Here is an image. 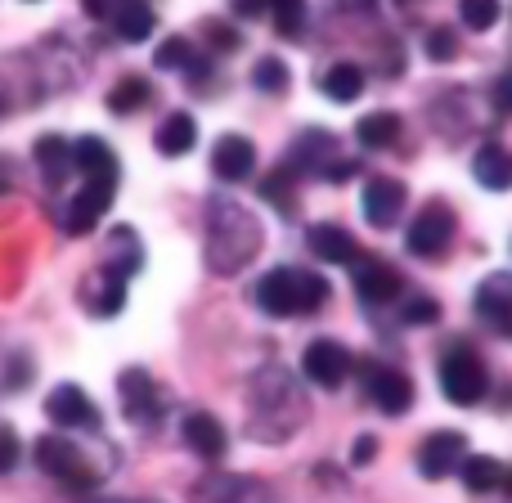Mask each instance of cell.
<instances>
[{
  "label": "cell",
  "mask_w": 512,
  "mask_h": 503,
  "mask_svg": "<svg viewBox=\"0 0 512 503\" xmlns=\"http://www.w3.org/2000/svg\"><path fill=\"white\" fill-rule=\"evenodd\" d=\"M373 459H378V436H369V432L355 436V445H351V463H355V468H364V463H373Z\"/></svg>",
  "instance_id": "40"
},
{
  "label": "cell",
  "mask_w": 512,
  "mask_h": 503,
  "mask_svg": "<svg viewBox=\"0 0 512 503\" xmlns=\"http://www.w3.org/2000/svg\"><path fill=\"white\" fill-rule=\"evenodd\" d=\"M328 279L315 270H292V265H274V270H265L261 279H256L252 297L256 306L265 310V315L274 319H292V315H310V310H319L328 301Z\"/></svg>",
  "instance_id": "2"
},
{
  "label": "cell",
  "mask_w": 512,
  "mask_h": 503,
  "mask_svg": "<svg viewBox=\"0 0 512 503\" xmlns=\"http://www.w3.org/2000/svg\"><path fill=\"white\" fill-rule=\"evenodd\" d=\"M18 459H23V445H18L14 427L0 423V472H14V468H18Z\"/></svg>",
  "instance_id": "39"
},
{
  "label": "cell",
  "mask_w": 512,
  "mask_h": 503,
  "mask_svg": "<svg viewBox=\"0 0 512 503\" xmlns=\"http://www.w3.org/2000/svg\"><path fill=\"white\" fill-rule=\"evenodd\" d=\"M212 171H216V180H225V185L248 180L256 171V149H252L248 135H221L212 149Z\"/></svg>",
  "instance_id": "16"
},
{
  "label": "cell",
  "mask_w": 512,
  "mask_h": 503,
  "mask_svg": "<svg viewBox=\"0 0 512 503\" xmlns=\"http://www.w3.org/2000/svg\"><path fill=\"white\" fill-rule=\"evenodd\" d=\"M153 99V86L144 77H122L113 90H108V108H113L117 117H131V113H140L144 104Z\"/></svg>",
  "instance_id": "30"
},
{
  "label": "cell",
  "mask_w": 512,
  "mask_h": 503,
  "mask_svg": "<svg viewBox=\"0 0 512 503\" xmlns=\"http://www.w3.org/2000/svg\"><path fill=\"white\" fill-rule=\"evenodd\" d=\"M400 319H405L409 328H418V324H436L441 319V306H436L427 292H409V301L400 306Z\"/></svg>",
  "instance_id": "35"
},
{
  "label": "cell",
  "mask_w": 512,
  "mask_h": 503,
  "mask_svg": "<svg viewBox=\"0 0 512 503\" xmlns=\"http://www.w3.org/2000/svg\"><path fill=\"white\" fill-rule=\"evenodd\" d=\"M113 32L122 36V41H149L153 27H158V14H153L149 5H140V0H122V5H113Z\"/></svg>",
  "instance_id": "25"
},
{
  "label": "cell",
  "mask_w": 512,
  "mask_h": 503,
  "mask_svg": "<svg viewBox=\"0 0 512 503\" xmlns=\"http://www.w3.org/2000/svg\"><path fill=\"white\" fill-rule=\"evenodd\" d=\"M463 27H472V32H490V27L499 23V0H463Z\"/></svg>",
  "instance_id": "33"
},
{
  "label": "cell",
  "mask_w": 512,
  "mask_h": 503,
  "mask_svg": "<svg viewBox=\"0 0 512 503\" xmlns=\"http://www.w3.org/2000/svg\"><path fill=\"white\" fill-rule=\"evenodd\" d=\"M256 252H261V221L234 198H212L207 203V270L239 274Z\"/></svg>",
  "instance_id": "1"
},
{
  "label": "cell",
  "mask_w": 512,
  "mask_h": 503,
  "mask_svg": "<svg viewBox=\"0 0 512 503\" xmlns=\"http://www.w3.org/2000/svg\"><path fill=\"white\" fill-rule=\"evenodd\" d=\"M360 207H364V221L373 230H391L405 212V185L391 176H369L364 180V194H360Z\"/></svg>",
  "instance_id": "11"
},
{
  "label": "cell",
  "mask_w": 512,
  "mask_h": 503,
  "mask_svg": "<svg viewBox=\"0 0 512 503\" xmlns=\"http://www.w3.org/2000/svg\"><path fill=\"white\" fill-rule=\"evenodd\" d=\"M463 459H468V436L454 432V427L432 432L423 445H418V472H423L427 481H445L450 472L463 468Z\"/></svg>",
  "instance_id": "10"
},
{
  "label": "cell",
  "mask_w": 512,
  "mask_h": 503,
  "mask_svg": "<svg viewBox=\"0 0 512 503\" xmlns=\"http://www.w3.org/2000/svg\"><path fill=\"white\" fill-rule=\"evenodd\" d=\"M337 149H342V140H337L333 131L310 126V131H301L297 140H292V153L283 167H288L292 176H328V180L355 176V162H337Z\"/></svg>",
  "instance_id": "3"
},
{
  "label": "cell",
  "mask_w": 512,
  "mask_h": 503,
  "mask_svg": "<svg viewBox=\"0 0 512 503\" xmlns=\"http://www.w3.org/2000/svg\"><path fill=\"white\" fill-rule=\"evenodd\" d=\"M77 297L95 319H113L117 310L126 306V283L117 279V274H108V270H90L86 279H81Z\"/></svg>",
  "instance_id": "15"
},
{
  "label": "cell",
  "mask_w": 512,
  "mask_h": 503,
  "mask_svg": "<svg viewBox=\"0 0 512 503\" xmlns=\"http://www.w3.org/2000/svg\"><path fill=\"white\" fill-rule=\"evenodd\" d=\"M436 382H441L445 400L459 409L477 405V400H486V364H481V355H472L468 346H454V351L441 355V369H436Z\"/></svg>",
  "instance_id": "4"
},
{
  "label": "cell",
  "mask_w": 512,
  "mask_h": 503,
  "mask_svg": "<svg viewBox=\"0 0 512 503\" xmlns=\"http://www.w3.org/2000/svg\"><path fill=\"white\" fill-rule=\"evenodd\" d=\"M252 86L261 90V95H283V90H288V63L274 59V54L256 59V68H252Z\"/></svg>",
  "instance_id": "31"
},
{
  "label": "cell",
  "mask_w": 512,
  "mask_h": 503,
  "mask_svg": "<svg viewBox=\"0 0 512 503\" xmlns=\"http://www.w3.org/2000/svg\"><path fill=\"white\" fill-rule=\"evenodd\" d=\"M454 239V207L441 203V198H432V203H423V212L409 221V234H405V248L414 256H427V261H436L445 248H450Z\"/></svg>",
  "instance_id": "6"
},
{
  "label": "cell",
  "mask_w": 512,
  "mask_h": 503,
  "mask_svg": "<svg viewBox=\"0 0 512 503\" xmlns=\"http://www.w3.org/2000/svg\"><path fill=\"white\" fill-rule=\"evenodd\" d=\"M185 445L198 454V459H207V463H216L225 450H230V436H225V423L216 414H207V409H194V414L185 418Z\"/></svg>",
  "instance_id": "19"
},
{
  "label": "cell",
  "mask_w": 512,
  "mask_h": 503,
  "mask_svg": "<svg viewBox=\"0 0 512 503\" xmlns=\"http://www.w3.org/2000/svg\"><path fill=\"white\" fill-rule=\"evenodd\" d=\"M234 9H239L243 18H256V14H261V5H256V0H239V5H234Z\"/></svg>",
  "instance_id": "42"
},
{
  "label": "cell",
  "mask_w": 512,
  "mask_h": 503,
  "mask_svg": "<svg viewBox=\"0 0 512 503\" xmlns=\"http://www.w3.org/2000/svg\"><path fill=\"white\" fill-rule=\"evenodd\" d=\"M248 490L252 486L243 477H234V472H207L203 481H194L189 499H194V503H239Z\"/></svg>",
  "instance_id": "27"
},
{
  "label": "cell",
  "mask_w": 512,
  "mask_h": 503,
  "mask_svg": "<svg viewBox=\"0 0 512 503\" xmlns=\"http://www.w3.org/2000/svg\"><path fill=\"white\" fill-rule=\"evenodd\" d=\"M113 198H117L113 180H86V185L68 198V207H63V234H72V239L90 234L99 221H104L108 207H113Z\"/></svg>",
  "instance_id": "7"
},
{
  "label": "cell",
  "mask_w": 512,
  "mask_h": 503,
  "mask_svg": "<svg viewBox=\"0 0 512 503\" xmlns=\"http://www.w3.org/2000/svg\"><path fill=\"white\" fill-rule=\"evenodd\" d=\"M45 418H50L54 427H68V432H77V427L81 432H95L99 427L95 400H90L77 382H59V387L45 396Z\"/></svg>",
  "instance_id": "8"
},
{
  "label": "cell",
  "mask_w": 512,
  "mask_h": 503,
  "mask_svg": "<svg viewBox=\"0 0 512 503\" xmlns=\"http://www.w3.org/2000/svg\"><path fill=\"white\" fill-rule=\"evenodd\" d=\"M207 36H212V50H221V54H234V50H239V45H243L239 27L221 23V18H212V23H207Z\"/></svg>",
  "instance_id": "38"
},
{
  "label": "cell",
  "mask_w": 512,
  "mask_h": 503,
  "mask_svg": "<svg viewBox=\"0 0 512 503\" xmlns=\"http://www.w3.org/2000/svg\"><path fill=\"white\" fill-rule=\"evenodd\" d=\"M32 454H36V468L50 472L54 481H63V486H72V490H95V481H99L95 468H90L86 454H81L68 436H41Z\"/></svg>",
  "instance_id": "5"
},
{
  "label": "cell",
  "mask_w": 512,
  "mask_h": 503,
  "mask_svg": "<svg viewBox=\"0 0 512 503\" xmlns=\"http://www.w3.org/2000/svg\"><path fill=\"white\" fill-rule=\"evenodd\" d=\"M140 265H144V248H140V239H135V230L117 225V230L104 239V265H99V270L117 274V279L126 283L135 270H140Z\"/></svg>",
  "instance_id": "22"
},
{
  "label": "cell",
  "mask_w": 512,
  "mask_h": 503,
  "mask_svg": "<svg viewBox=\"0 0 512 503\" xmlns=\"http://www.w3.org/2000/svg\"><path fill=\"white\" fill-rule=\"evenodd\" d=\"M472 176H477V185L490 189V194L512 189V149H504V144H481V149L472 153Z\"/></svg>",
  "instance_id": "21"
},
{
  "label": "cell",
  "mask_w": 512,
  "mask_h": 503,
  "mask_svg": "<svg viewBox=\"0 0 512 503\" xmlns=\"http://www.w3.org/2000/svg\"><path fill=\"white\" fill-rule=\"evenodd\" d=\"M400 131H405V122H400V113H391V108L364 113L360 122H355V140H360V149H396Z\"/></svg>",
  "instance_id": "23"
},
{
  "label": "cell",
  "mask_w": 512,
  "mask_h": 503,
  "mask_svg": "<svg viewBox=\"0 0 512 503\" xmlns=\"http://www.w3.org/2000/svg\"><path fill=\"white\" fill-rule=\"evenodd\" d=\"M9 189V162H0V194Z\"/></svg>",
  "instance_id": "43"
},
{
  "label": "cell",
  "mask_w": 512,
  "mask_h": 503,
  "mask_svg": "<svg viewBox=\"0 0 512 503\" xmlns=\"http://www.w3.org/2000/svg\"><path fill=\"white\" fill-rule=\"evenodd\" d=\"M364 391H369V400L382 409L387 418H400V414H409L414 409V382H409V373H400V369H373L369 378H364Z\"/></svg>",
  "instance_id": "12"
},
{
  "label": "cell",
  "mask_w": 512,
  "mask_h": 503,
  "mask_svg": "<svg viewBox=\"0 0 512 503\" xmlns=\"http://www.w3.org/2000/svg\"><path fill=\"white\" fill-rule=\"evenodd\" d=\"M153 144H158L162 158H185V153L198 144V122H194L189 113L162 117V126H158V135H153Z\"/></svg>",
  "instance_id": "24"
},
{
  "label": "cell",
  "mask_w": 512,
  "mask_h": 503,
  "mask_svg": "<svg viewBox=\"0 0 512 503\" xmlns=\"http://www.w3.org/2000/svg\"><path fill=\"white\" fill-rule=\"evenodd\" d=\"M351 279H355V292H360V301H373V306H387V301H396L400 292H405V279H400L396 265L378 261V256H369V261H355L351 265Z\"/></svg>",
  "instance_id": "13"
},
{
  "label": "cell",
  "mask_w": 512,
  "mask_h": 503,
  "mask_svg": "<svg viewBox=\"0 0 512 503\" xmlns=\"http://www.w3.org/2000/svg\"><path fill=\"white\" fill-rule=\"evenodd\" d=\"M306 243H310V256H319V261H328V265H355L360 261V243H355V234L342 230V225H333V221L310 225Z\"/></svg>",
  "instance_id": "17"
},
{
  "label": "cell",
  "mask_w": 512,
  "mask_h": 503,
  "mask_svg": "<svg viewBox=\"0 0 512 503\" xmlns=\"http://www.w3.org/2000/svg\"><path fill=\"white\" fill-rule=\"evenodd\" d=\"M72 171H81V180H113L117 185V153L99 135H81L72 144Z\"/></svg>",
  "instance_id": "20"
},
{
  "label": "cell",
  "mask_w": 512,
  "mask_h": 503,
  "mask_svg": "<svg viewBox=\"0 0 512 503\" xmlns=\"http://www.w3.org/2000/svg\"><path fill=\"white\" fill-rule=\"evenodd\" d=\"M32 153H36V162H41V171H45L50 185H59V180L68 176V167H72V144L68 140H59V135H41Z\"/></svg>",
  "instance_id": "29"
},
{
  "label": "cell",
  "mask_w": 512,
  "mask_h": 503,
  "mask_svg": "<svg viewBox=\"0 0 512 503\" xmlns=\"http://www.w3.org/2000/svg\"><path fill=\"white\" fill-rule=\"evenodd\" d=\"M472 310H477L486 324L495 328H508L512 324V274L508 270H495L477 283V297H472Z\"/></svg>",
  "instance_id": "18"
},
{
  "label": "cell",
  "mask_w": 512,
  "mask_h": 503,
  "mask_svg": "<svg viewBox=\"0 0 512 503\" xmlns=\"http://www.w3.org/2000/svg\"><path fill=\"white\" fill-rule=\"evenodd\" d=\"M495 99H499V108H504V113H512V77H504L495 86Z\"/></svg>",
  "instance_id": "41"
},
{
  "label": "cell",
  "mask_w": 512,
  "mask_h": 503,
  "mask_svg": "<svg viewBox=\"0 0 512 503\" xmlns=\"http://www.w3.org/2000/svg\"><path fill=\"white\" fill-rule=\"evenodd\" d=\"M301 373H306L315 387L333 391L346 382V373H351V351H346L342 342H333V337H315V342L301 351Z\"/></svg>",
  "instance_id": "9"
},
{
  "label": "cell",
  "mask_w": 512,
  "mask_h": 503,
  "mask_svg": "<svg viewBox=\"0 0 512 503\" xmlns=\"http://www.w3.org/2000/svg\"><path fill=\"white\" fill-rule=\"evenodd\" d=\"M198 54H194V41H185V36H171V41L158 45V54H153V63L158 68H189Z\"/></svg>",
  "instance_id": "34"
},
{
  "label": "cell",
  "mask_w": 512,
  "mask_h": 503,
  "mask_svg": "<svg viewBox=\"0 0 512 503\" xmlns=\"http://www.w3.org/2000/svg\"><path fill=\"white\" fill-rule=\"evenodd\" d=\"M270 18H274V27H279V36H301V27H306V9H301L297 0L270 5Z\"/></svg>",
  "instance_id": "36"
},
{
  "label": "cell",
  "mask_w": 512,
  "mask_h": 503,
  "mask_svg": "<svg viewBox=\"0 0 512 503\" xmlns=\"http://www.w3.org/2000/svg\"><path fill=\"white\" fill-rule=\"evenodd\" d=\"M459 477H463V486H468L472 495H490V490L504 486L508 468L499 459H490V454H468L463 468H459Z\"/></svg>",
  "instance_id": "28"
},
{
  "label": "cell",
  "mask_w": 512,
  "mask_h": 503,
  "mask_svg": "<svg viewBox=\"0 0 512 503\" xmlns=\"http://www.w3.org/2000/svg\"><path fill=\"white\" fill-rule=\"evenodd\" d=\"M117 391H122V414L131 418V423H153V418L162 414L158 382L144 369H126L122 378H117Z\"/></svg>",
  "instance_id": "14"
},
{
  "label": "cell",
  "mask_w": 512,
  "mask_h": 503,
  "mask_svg": "<svg viewBox=\"0 0 512 503\" xmlns=\"http://www.w3.org/2000/svg\"><path fill=\"white\" fill-rule=\"evenodd\" d=\"M292 180H297V176H292L288 167H274L270 176H265L256 189H261V198H265V203H274V207H279V212H288V216H292Z\"/></svg>",
  "instance_id": "32"
},
{
  "label": "cell",
  "mask_w": 512,
  "mask_h": 503,
  "mask_svg": "<svg viewBox=\"0 0 512 503\" xmlns=\"http://www.w3.org/2000/svg\"><path fill=\"white\" fill-rule=\"evenodd\" d=\"M319 90H324L333 104H355V99L364 95V68L360 63H333V68H324V77H319Z\"/></svg>",
  "instance_id": "26"
},
{
  "label": "cell",
  "mask_w": 512,
  "mask_h": 503,
  "mask_svg": "<svg viewBox=\"0 0 512 503\" xmlns=\"http://www.w3.org/2000/svg\"><path fill=\"white\" fill-rule=\"evenodd\" d=\"M454 54H459V32H454V27H432V32H427V59L450 63Z\"/></svg>",
  "instance_id": "37"
}]
</instances>
